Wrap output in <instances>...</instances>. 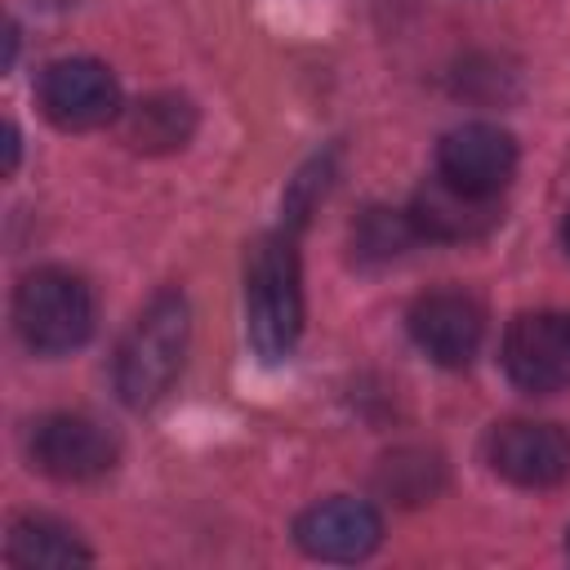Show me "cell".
Returning <instances> with one entry per match:
<instances>
[{"instance_id":"cell-17","label":"cell","mask_w":570,"mask_h":570,"mask_svg":"<svg viewBox=\"0 0 570 570\" xmlns=\"http://www.w3.org/2000/svg\"><path fill=\"white\" fill-rule=\"evenodd\" d=\"M18 169V129L4 120V174Z\"/></svg>"},{"instance_id":"cell-8","label":"cell","mask_w":570,"mask_h":570,"mask_svg":"<svg viewBox=\"0 0 570 570\" xmlns=\"http://www.w3.org/2000/svg\"><path fill=\"white\" fill-rule=\"evenodd\" d=\"M31 463L53 481H94L116 468V441L85 414H45L27 436Z\"/></svg>"},{"instance_id":"cell-10","label":"cell","mask_w":570,"mask_h":570,"mask_svg":"<svg viewBox=\"0 0 570 570\" xmlns=\"http://www.w3.org/2000/svg\"><path fill=\"white\" fill-rule=\"evenodd\" d=\"M294 539L307 557H321V561H361L379 548L383 539V521L370 503L361 499H347V494H334V499H321L312 503L298 521H294Z\"/></svg>"},{"instance_id":"cell-18","label":"cell","mask_w":570,"mask_h":570,"mask_svg":"<svg viewBox=\"0 0 570 570\" xmlns=\"http://www.w3.org/2000/svg\"><path fill=\"white\" fill-rule=\"evenodd\" d=\"M561 240H566V249H570V214H566V223H561Z\"/></svg>"},{"instance_id":"cell-4","label":"cell","mask_w":570,"mask_h":570,"mask_svg":"<svg viewBox=\"0 0 570 570\" xmlns=\"http://www.w3.org/2000/svg\"><path fill=\"white\" fill-rule=\"evenodd\" d=\"M40 111L58 129H98L120 116V85L98 58H58L36 85Z\"/></svg>"},{"instance_id":"cell-2","label":"cell","mask_w":570,"mask_h":570,"mask_svg":"<svg viewBox=\"0 0 570 570\" xmlns=\"http://www.w3.org/2000/svg\"><path fill=\"white\" fill-rule=\"evenodd\" d=\"M187 338H191V312H187V298L178 289H160L138 316L134 325L125 330L120 347H116V361H111V383H116V396L129 405V410H147L156 405L178 370H183V356H187Z\"/></svg>"},{"instance_id":"cell-19","label":"cell","mask_w":570,"mask_h":570,"mask_svg":"<svg viewBox=\"0 0 570 570\" xmlns=\"http://www.w3.org/2000/svg\"><path fill=\"white\" fill-rule=\"evenodd\" d=\"M566 548H570V539H566Z\"/></svg>"},{"instance_id":"cell-6","label":"cell","mask_w":570,"mask_h":570,"mask_svg":"<svg viewBox=\"0 0 570 570\" xmlns=\"http://www.w3.org/2000/svg\"><path fill=\"white\" fill-rule=\"evenodd\" d=\"M503 370L530 396H552L570 383V321L557 312H521L503 334Z\"/></svg>"},{"instance_id":"cell-7","label":"cell","mask_w":570,"mask_h":570,"mask_svg":"<svg viewBox=\"0 0 570 570\" xmlns=\"http://www.w3.org/2000/svg\"><path fill=\"white\" fill-rule=\"evenodd\" d=\"M410 338L445 370L472 365L485 338V312L468 289H428L410 307Z\"/></svg>"},{"instance_id":"cell-3","label":"cell","mask_w":570,"mask_h":570,"mask_svg":"<svg viewBox=\"0 0 570 570\" xmlns=\"http://www.w3.org/2000/svg\"><path fill=\"white\" fill-rule=\"evenodd\" d=\"M13 325L31 352L62 356L94 334V294L76 272H27L13 289Z\"/></svg>"},{"instance_id":"cell-11","label":"cell","mask_w":570,"mask_h":570,"mask_svg":"<svg viewBox=\"0 0 570 570\" xmlns=\"http://www.w3.org/2000/svg\"><path fill=\"white\" fill-rule=\"evenodd\" d=\"M405 214H410V223H414V232L423 240H445V245L476 240L499 223L494 196H472V191L445 183L441 174L414 191Z\"/></svg>"},{"instance_id":"cell-13","label":"cell","mask_w":570,"mask_h":570,"mask_svg":"<svg viewBox=\"0 0 570 570\" xmlns=\"http://www.w3.org/2000/svg\"><path fill=\"white\" fill-rule=\"evenodd\" d=\"M4 557L13 566H27V570H71V566L94 561V552L80 543V534L53 517H18L9 525Z\"/></svg>"},{"instance_id":"cell-14","label":"cell","mask_w":570,"mask_h":570,"mask_svg":"<svg viewBox=\"0 0 570 570\" xmlns=\"http://www.w3.org/2000/svg\"><path fill=\"white\" fill-rule=\"evenodd\" d=\"M374 485H379L383 499L414 508V503H428L445 485V468H441V459L432 450H392L379 463Z\"/></svg>"},{"instance_id":"cell-12","label":"cell","mask_w":570,"mask_h":570,"mask_svg":"<svg viewBox=\"0 0 570 570\" xmlns=\"http://www.w3.org/2000/svg\"><path fill=\"white\" fill-rule=\"evenodd\" d=\"M191 134H196V107L183 94H151L125 111V142L134 151L165 156V151L187 147Z\"/></svg>"},{"instance_id":"cell-16","label":"cell","mask_w":570,"mask_h":570,"mask_svg":"<svg viewBox=\"0 0 570 570\" xmlns=\"http://www.w3.org/2000/svg\"><path fill=\"white\" fill-rule=\"evenodd\" d=\"M325 191H330V156H325V160L316 156L312 165H303V169H298V178H294V183H289V191H285V227H294V232H298Z\"/></svg>"},{"instance_id":"cell-15","label":"cell","mask_w":570,"mask_h":570,"mask_svg":"<svg viewBox=\"0 0 570 570\" xmlns=\"http://www.w3.org/2000/svg\"><path fill=\"white\" fill-rule=\"evenodd\" d=\"M410 240H419L410 214H392V209H365L361 223L352 227V249L365 263H392L410 249Z\"/></svg>"},{"instance_id":"cell-1","label":"cell","mask_w":570,"mask_h":570,"mask_svg":"<svg viewBox=\"0 0 570 570\" xmlns=\"http://www.w3.org/2000/svg\"><path fill=\"white\" fill-rule=\"evenodd\" d=\"M245 334L263 361H285L303 334V267L294 227L267 232L245 254Z\"/></svg>"},{"instance_id":"cell-9","label":"cell","mask_w":570,"mask_h":570,"mask_svg":"<svg viewBox=\"0 0 570 570\" xmlns=\"http://www.w3.org/2000/svg\"><path fill=\"white\" fill-rule=\"evenodd\" d=\"M517 169V142L508 129L472 120L441 138L436 147V174L472 196H499Z\"/></svg>"},{"instance_id":"cell-5","label":"cell","mask_w":570,"mask_h":570,"mask_svg":"<svg viewBox=\"0 0 570 570\" xmlns=\"http://www.w3.org/2000/svg\"><path fill=\"white\" fill-rule=\"evenodd\" d=\"M485 459L503 481L521 490H548L570 476V432L561 423L508 419L490 432Z\"/></svg>"}]
</instances>
